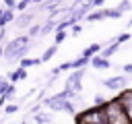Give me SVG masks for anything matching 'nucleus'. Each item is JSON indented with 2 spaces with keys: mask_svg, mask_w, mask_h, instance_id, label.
Instances as JSON below:
<instances>
[{
  "mask_svg": "<svg viewBox=\"0 0 132 124\" xmlns=\"http://www.w3.org/2000/svg\"><path fill=\"white\" fill-rule=\"evenodd\" d=\"M56 52H58V45H56V43H54V45H50V48H47V50L43 52V56L39 58V62H47V60H52Z\"/></svg>",
  "mask_w": 132,
  "mask_h": 124,
  "instance_id": "12",
  "label": "nucleus"
},
{
  "mask_svg": "<svg viewBox=\"0 0 132 124\" xmlns=\"http://www.w3.org/2000/svg\"><path fill=\"white\" fill-rule=\"evenodd\" d=\"M82 76H85V68H76L68 79H66V89H70V91H74V93H78L80 89H82Z\"/></svg>",
  "mask_w": 132,
  "mask_h": 124,
  "instance_id": "4",
  "label": "nucleus"
},
{
  "mask_svg": "<svg viewBox=\"0 0 132 124\" xmlns=\"http://www.w3.org/2000/svg\"><path fill=\"white\" fill-rule=\"evenodd\" d=\"M103 85H105L107 89L118 91V89H124V87L128 85V79H126V76H113V79H105Z\"/></svg>",
  "mask_w": 132,
  "mask_h": 124,
  "instance_id": "6",
  "label": "nucleus"
},
{
  "mask_svg": "<svg viewBox=\"0 0 132 124\" xmlns=\"http://www.w3.org/2000/svg\"><path fill=\"white\" fill-rule=\"evenodd\" d=\"M130 25H132V21H130Z\"/></svg>",
  "mask_w": 132,
  "mask_h": 124,
  "instance_id": "29",
  "label": "nucleus"
},
{
  "mask_svg": "<svg viewBox=\"0 0 132 124\" xmlns=\"http://www.w3.org/2000/svg\"><path fill=\"white\" fill-rule=\"evenodd\" d=\"M124 72H132V64H124Z\"/></svg>",
  "mask_w": 132,
  "mask_h": 124,
  "instance_id": "23",
  "label": "nucleus"
},
{
  "mask_svg": "<svg viewBox=\"0 0 132 124\" xmlns=\"http://www.w3.org/2000/svg\"><path fill=\"white\" fill-rule=\"evenodd\" d=\"M91 66L97 68V70H107L109 68V60L107 58H101V56H93L91 58Z\"/></svg>",
  "mask_w": 132,
  "mask_h": 124,
  "instance_id": "7",
  "label": "nucleus"
},
{
  "mask_svg": "<svg viewBox=\"0 0 132 124\" xmlns=\"http://www.w3.org/2000/svg\"><path fill=\"white\" fill-rule=\"evenodd\" d=\"M19 110V103H12V105H6V114H14Z\"/></svg>",
  "mask_w": 132,
  "mask_h": 124,
  "instance_id": "20",
  "label": "nucleus"
},
{
  "mask_svg": "<svg viewBox=\"0 0 132 124\" xmlns=\"http://www.w3.org/2000/svg\"><path fill=\"white\" fill-rule=\"evenodd\" d=\"M95 101H97V103H99V105H101V103H103V101H105V99H103V97H101V95H97V97H95Z\"/></svg>",
  "mask_w": 132,
  "mask_h": 124,
  "instance_id": "25",
  "label": "nucleus"
},
{
  "mask_svg": "<svg viewBox=\"0 0 132 124\" xmlns=\"http://www.w3.org/2000/svg\"><path fill=\"white\" fill-rule=\"evenodd\" d=\"M54 39H56V45L62 43V41L66 39V31H56V37H54Z\"/></svg>",
  "mask_w": 132,
  "mask_h": 124,
  "instance_id": "18",
  "label": "nucleus"
},
{
  "mask_svg": "<svg viewBox=\"0 0 132 124\" xmlns=\"http://www.w3.org/2000/svg\"><path fill=\"white\" fill-rule=\"evenodd\" d=\"M120 103H122V107H124V112H126L128 122L132 124V91H124V95L120 97Z\"/></svg>",
  "mask_w": 132,
  "mask_h": 124,
  "instance_id": "5",
  "label": "nucleus"
},
{
  "mask_svg": "<svg viewBox=\"0 0 132 124\" xmlns=\"http://www.w3.org/2000/svg\"><path fill=\"white\" fill-rule=\"evenodd\" d=\"M33 14H35V10H27V12H23V14L16 19V27H27V25L33 21Z\"/></svg>",
  "mask_w": 132,
  "mask_h": 124,
  "instance_id": "8",
  "label": "nucleus"
},
{
  "mask_svg": "<svg viewBox=\"0 0 132 124\" xmlns=\"http://www.w3.org/2000/svg\"><path fill=\"white\" fill-rule=\"evenodd\" d=\"M31 45H33V43L29 41L27 35L14 37V39H10V41L4 45V58H6L8 62H16V60H21V58L27 56V52L31 50Z\"/></svg>",
  "mask_w": 132,
  "mask_h": 124,
  "instance_id": "2",
  "label": "nucleus"
},
{
  "mask_svg": "<svg viewBox=\"0 0 132 124\" xmlns=\"http://www.w3.org/2000/svg\"><path fill=\"white\" fill-rule=\"evenodd\" d=\"M74 99H78V95L74 91H70V89H64L58 95H52V97L43 99V105H47L50 110H56V112L74 114Z\"/></svg>",
  "mask_w": 132,
  "mask_h": 124,
  "instance_id": "1",
  "label": "nucleus"
},
{
  "mask_svg": "<svg viewBox=\"0 0 132 124\" xmlns=\"http://www.w3.org/2000/svg\"><path fill=\"white\" fill-rule=\"evenodd\" d=\"M103 2H105V0H93V6H101Z\"/></svg>",
  "mask_w": 132,
  "mask_h": 124,
  "instance_id": "26",
  "label": "nucleus"
},
{
  "mask_svg": "<svg viewBox=\"0 0 132 124\" xmlns=\"http://www.w3.org/2000/svg\"><path fill=\"white\" fill-rule=\"evenodd\" d=\"M23 124H25V122H23Z\"/></svg>",
  "mask_w": 132,
  "mask_h": 124,
  "instance_id": "30",
  "label": "nucleus"
},
{
  "mask_svg": "<svg viewBox=\"0 0 132 124\" xmlns=\"http://www.w3.org/2000/svg\"><path fill=\"white\" fill-rule=\"evenodd\" d=\"M39 29H41V25H35V27H31V35H37V33H39Z\"/></svg>",
  "mask_w": 132,
  "mask_h": 124,
  "instance_id": "21",
  "label": "nucleus"
},
{
  "mask_svg": "<svg viewBox=\"0 0 132 124\" xmlns=\"http://www.w3.org/2000/svg\"><path fill=\"white\" fill-rule=\"evenodd\" d=\"M99 19H107V8H101V10H95V12H89L87 14V21H99Z\"/></svg>",
  "mask_w": 132,
  "mask_h": 124,
  "instance_id": "10",
  "label": "nucleus"
},
{
  "mask_svg": "<svg viewBox=\"0 0 132 124\" xmlns=\"http://www.w3.org/2000/svg\"><path fill=\"white\" fill-rule=\"evenodd\" d=\"M130 8H132V2H130V0H122V2L118 4V10H120V12H128Z\"/></svg>",
  "mask_w": 132,
  "mask_h": 124,
  "instance_id": "17",
  "label": "nucleus"
},
{
  "mask_svg": "<svg viewBox=\"0 0 132 124\" xmlns=\"http://www.w3.org/2000/svg\"><path fill=\"white\" fill-rule=\"evenodd\" d=\"M128 39H130V33H120V35L116 37L118 43H124V41H128Z\"/></svg>",
  "mask_w": 132,
  "mask_h": 124,
  "instance_id": "19",
  "label": "nucleus"
},
{
  "mask_svg": "<svg viewBox=\"0 0 132 124\" xmlns=\"http://www.w3.org/2000/svg\"><path fill=\"white\" fill-rule=\"evenodd\" d=\"M2 39H4V29L0 27V41H2Z\"/></svg>",
  "mask_w": 132,
  "mask_h": 124,
  "instance_id": "27",
  "label": "nucleus"
},
{
  "mask_svg": "<svg viewBox=\"0 0 132 124\" xmlns=\"http://www.w3.org/2000/svg\"><path fill=\"white\" fill-rule=\"evenodd\" d=\"M52 122V116L45 114V112H37L35 114V124H50Z\"/></svg>",
  "mask_w": 132,
  "mask_h": 124,
  "instance_id": "13",
  "label": "nucleus"
},
{
  "mask_svg": "<svg viewBox=\"0 0 132 124\" xmlns=\"http://www.w3.org/2000/svg\"><path fill=\"white\" fill-rule=\"evenodd\" d=\"M14 19V12H12V8H6V10H2V14H0V27L4 29V25L6 23H10Z\"/></svg>",
  "mask_w": 132,
  "mask_h": 124,
  "instance_id": "11",
  "label": "nucleus"
},
{
  "mask_svg": "<svg viewBox=\"0 0 132 124\" xmlns=\"http://www.w3.org/2000/svg\"><path fill=\"white\" fill-rule=\"evenodd\" d=\"M25 76H27L25 68H19V70H14V72H10V74H8L10 83H16V81H21V79H25Z\"/></svg>",
  "mask_w": 132,
  "mask_h": 124,
  "instance_id": "15",
  "label": "nucleus"
},
{
  "mask_svg": "<svg viewBox=\"0 0 132 124\" xmlns=\"http://www.w3.org/2000/svg\"><path fill=\"white\" fill-rule=\"evenodd\" d=\"M99 50H101V45H99V43H93V45H89V48L82 50V58H89V60H91V56H93L95 52H99Z\"/></svg>",
  "mask_w": 132,
  "mask_h": 124,
  "instance_id": "14",
  "label": "nucleus"
},
{
  "mask_svg": "<svg viewBox=\"0 0 132 124\" xmlns=\"http://www.w3.org/2000/svg\"><path fill=\"white\" fill-rule=\"evenodd\" d=\"M4 4H6V8H12V6H16V2H14V0H4Z\"/></svg>",
  "mask_w": 132,
  "mask_h": 124,
  "instance_id": "22",
  "label": "nucleus"
},
{
  "mask_svg": "<svg viewBox=\"0 0 132 124\" xmlns=\"http://www.w3.org/2000/svg\"><path fill=\"white\" fill-rule=\"evenodd\" d=\"M72 33H80V25H74L72 27Z\"/></svg>",
  "mask_w": 132,
  "mask_h": 124,
  "instance_id": "24",
  "label": "nucleus"
},
{
  "mask_svg": "<svg viewBox=\"0 0 132 124\" xmlns=\"http://www.w3.org/2000/svg\"><path fill=\"white\" fill-rule=\"evenodd\" d=\"M0 56H4V48L2 45H0Z\"/></svg>",
  "mask_w": 132,
  "mask_h": 124,
  "instance_id": "28",
  "label": "nucleus"
},
{
  "mask_svg": "<svg viewBox=\"0 0 132 124\" xmlns=\"http://www.w3.org/2000/svg\"><path fill=\"white\" fill-rule=\"evenodd\" d=\"M35 64H41L39 58H21V66L23 68H29V66H35Z\"/></svg>",
  "mask_w": 132,
  "mask_h": 124,
  "instance_id": "16",
  "label": "nucleus"
},
{
  "mask_svg": "<svg viewBox=\"0 0 132 124\" xmlns=\"http://www.w3.org/2000/svg\"><path fill=\"white\" fill-rule=\"evenodd\" d=\"M118 48H120V43H118V41L113 39V41H111L109 45H105V48L101 50V54H99V56H101V58H109V56H111L113 52H118Z\"/></svg>",
  "mask_w": 132,
  "mask_h": 124,
  "instance_id": "9",
  "label": "nucleus"
},
{
  "mask_svg": "<svg viewBox=\"0 0 132 124\" xmlns=\"http://www.w3.org/2000/svg\"><path fill=\"white\" fill-rule=\"evenodd\" d=\"M103 116H105V124H130L128 118H126V112H124V107L120 103V99L109 101L103 107Z\"/></svg>",
  "mask_w": 132,
  "mask_h": 124,
  "instance_id": "3",
  "label": "nucleus"
}]
</instances>
